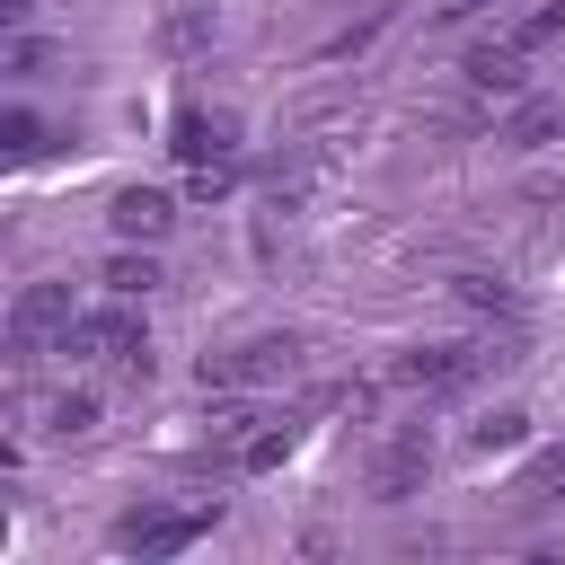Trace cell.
I'll use <instances>...</instances> for the list:
<instances>
[{"instance_id": "obj_5", "label": "cell", "mask_w": 565, "mask_h": 565, "mask_svg": "<svg viewBox=\"0 0 565 565\" xmlns=\"http://www.w3.org/2000/svg\"><path fill=\"white\" fill-rule=\"evenodd\" d=\"M71 282H26L18 300H9V353H62V335H71Z\"/></svg>"}, {"instance_id": "obj_7", "label": "cell", "mask_w": 565, "mask_h": 565, "mask_svg": "<svg viewBox=\"0 0 565 565\" xmlns=\"http://www.w3.org/2000/svg\"><path fill=\"white\" fill-rule=\"evenodd\" d=\"M424 468H433V433H424V424H397V433L380 441V459H371V494H380V503H406V494L424 486Z\"/></svg>"}, {"instance_id": "obj_11", "label": "cell", "mask_w": 565, "mask_h": 565, "mask_svg": "<svg viewBox=\"0 0 565 565\" xmlns=\"http://www.w3.org/2000/svg\"><path fill=\"white\" fill-rule=\"evenodd\" d=\"M44 433H53V441H88V433H97V397H88V388L44 397Z\"/></svg>"}, {"instance_id": "obj_21", "label": "cell", "mask_w": 565, "mask_h": 565, "mask_svg": "<svg viewBox=\"0 0 565 565\" xmlns=\"http://www.w3.org/2000/svg\"><path fill=\"white\" fill-rule=\"evenodd\" d=\"M0 18H9V26H26V18H35V0H0Z\"/></svg>"}, {"instance_id": "obj_22", "label": "cell", "mask_w": 565, "mask_h": 565, "mask_svg": "<svg viewBox=\"0 0 565 565\" xmlns=\"http://www.w3.org/2000/svg\"><path fill=\"white\" fill-rule=\"evenodd\" d=\"M441 9H450V18H468V9H494V0H441Z\"/></svg>"}, {"instance_id": "obj_14", "label": "cell", "mask_w": 565, "mask_h": 565, "mask_svg": "<svg viewBox=\"0 0 565 565\" xmlns=\"http://www.w3.org/2000/svg\"><path fill=\"white\" fill-rule=\"evenodd\" d=\"M459 300L486 309V318H521V291H512L503 274H459Z\"/></svg>"}, {"instance_id": "obj_16", "label": "cell", "mask_w": 565, "mask_h": 565, "mask_svg": "<svg viewBox=\"0 0 565 565\" xmlns=\"http://www.w3.org/2000/svg\"><path fill=\"white\" fill-rule=\"evenodd\" d=\"M547 132H565V106H547V97H530V106L512 115V141H521V150H539Z\"/></svg>"}, {"instance_id": "obj_6", "label": "cell", "mask_w": 565, "mask_h": 565, "mask_svg": "<svg viewBox=\"0 0 565 565\" xmlns=\"http://www.w3.org/2000/svg\"><path fill=\"white\" fill-rule=\"evenodd\" d=\"M168 150L185 159V168H212V159H238V115L230 106H177V124H168Z\"/></svg>"}, {"instance_id": "obj_8", "label": "cell", "mask_w": 565, "mask_h": 565, "mask_svg": "<svg viewBox=\"0 0 565 565\" xmlns=\"http://www.w3.org/2000/svg\"><path fill=\"white\" fill-rule=\"evenodd\" d=\"M106 230H115L124 247H159V238L177 230V203H168L159 185H124V194L106 203Z\"/></svg>"}, {"instance_id": "obj_13", "label": "cell", "mask_w": 565, "mask_h": 565, "mask_svg": "<svg viewBox=\"0 0 565 565\" xmlns=\"http://www.w3.org/2000/svg\"><path fill=\"white\" fill-rule=\"evenodd\" d=\"M521 441H530V415H521V406H494L486 424H468V450H477V459H494V450H521Z\"/></svg>"}, {"instance_id": "obj_2", "label": "cell", "mask_w": 565, "mask_h": 565, "mask_svg": "<svg viewBox=\"0 0 565 565\" xmlns=\"http://www.w3.org/2000/svg\"><path fill=\"white\" fill-rule=\"evenodd\" d=\"M212 521H221V503H132V512L106 530V547H115V556H141V565H159V556L194 547Z\"/></svg>"}, {"instance_id": "obj_1", "label": "cell", "mask_w": 565, "mask_h": 565, "mask_svg": "<svg viewBox=\"0 0 565 565\" xmlns=\"http://www.w3.org/2000/svg\"><path fill=\"white\" fill-rule=\"evenodd\" d=\"M62 353H71V362H88V371H106V380H150V327H141V309H132V300L79 309V318H71V335H62Z\"/></svg>"}, {"instance_id": "obj_10", "label": "cell", "mask_w": 565, "mask_h": 565, "mask_svg": "<svg viewBox=\"0 0 565 565\" xmlns=\"http://www.w3.org/2000/svg\"><path fill=\"white\" fill-rule=\"evenodd\" d=\"M512 503H565V441L530 450V468L512 477Z\"/></svg>"}, {"instance_id": "obj_19", "label": "cell", "mask_w": 565, "mask_h": 565, "mask_svg": "<svg viewBox=\"0 0 565 565\" xmlns=\"http://www.w3.org/2000/svg\"><path fill=\"white\" fill-rule=\"evenodd\" d=\"M0 141H9V159H35V150H44V124H35L26 106H18V115L0 124Z\"/></svg>"}, {"instance_id": "obj_20", "label": "cell", "mask_w": 565, "mask_h": 565, "mask_svg": "<svg viewBox=\"0 0 565 565\" xmlns=\"http://www.w3.org/2000/svg\"><path fill=\"white\" fill-rule=\"evenodd\" d=\"M9 71H18V79H35V71H44V44H35V35H18V44H9Z\"/></svg>"}, {"instance_id": "obj_9", "label": "cell", "mask_w": 565, "mask_h": 565, "mask_svg": "<svg viewBox=\"0 0 565 565\" xmlns=\"http://www.w3.org/2000/svg\"><path fill=\"white\" fill-rule=\"evenodd\" d=\"M521 62H530V53H521L512 35H494V44H477V53H468V88H477V97H521V88H530V71H521Z\"/></svg>"}, {"instance_id": "obj_18", "label": "cell", "mask_w": 565, "mask_h": 565, "mask_svg": "<svg viewBox=\"0 0 565 565\" xmlns=\"http://www.w3.org/2000/svg\"><path fill=\"white\" fill-rule=\"evenodd\" d=\"M503 35H512L521 53H539L547 35H565V0H547V9H530V18H521V26H503Z\"/></svg>"}, {"instance_id": "obj_15", "label": "cell", "mask_w": 565, "mask_h": 565, "mask_svg": "<svg viewBox=\"0 0 565 565\" xmlns=\"http://www.w3.org/2000/svg\"><path fill=\"white\" fill-rule=\"evenodd\" d=\"M291 441H300V424H265V433L238 450V468H247V477H256V468H282V459H291Z\"/></svg>"}, {"instance_id": "obj_17", "label": "cell", "mask_w": 565, "mask_h": 565, "mask_svg": "<svg viewBox=\"0 0 565 565\" xmlns=\"http://www.w3.org/2000/svg\"><path fill=\"white\" fill-rule=\"evenodd\" d=\"M238 185V159H212V168H185V203H221Z\"/></svg>"}, {"instance_id": "obj_4", "label": "cell", "mask_w": 565, "mask_h": 565, "mask_svg": "<svg viewBox=\"0 0 565 565\" xmlns=\"http://www.w3.org/2000/svg\"><path fill=\"white\" fill-rule=\"evenodd\" d=\"M486 362H503V353H494V344H415V353H397V388H415V397H459V388H477Z\"/></svg>"}, {"instance_id": "obj_12", "label": "cell", "mask_w": 565, "mask_h": 565, "mask_svg": "<svg viewBox=\"0 0 565 565\" xmlns=\"http://www.w3.org/2000/svg\"><path fill=\"white\" fill-rule=\"evenodd\" d=\"M97 282H106V300H150V291H159V265L124 247V256H106V274H97Z\"/></svg>"}, {"instance_id": "obj_3", "label": "cell", "mask_w": 565, "mask_h": 565, "mask_svg": "<svg viewBox=\"0 0 565 565\" xmlns=\"http://www.w3.org/2000/svg\"><path fill=\"white\" fill-rule=\"evenodd\" d=\"M300 371V335H238L221 353H203V388H265V380H291Z\"/></svg>"}]
</instances>
